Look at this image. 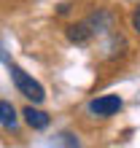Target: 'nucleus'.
Returning a JSON list of instances; mask_svg holds the SVG:
<instances>
[{
    "mask_svg": "<svg viewBox=\"0 0 140 148\" xmlns=\"http://www.w3.org/2000/svg\"><path fill=\"white\" fill-rule=\"evenodd\" d=\"M84 22L89 24L92 35H110V32H113V22H116V19H113V14H110V11L97 8V11H92Z\"/></svg>",
    "mask_w": 140,
    "mask_h": 148,
    "instance_id": "3",
    "label": "nucleus"
},
{
    "mask_svg": "<svg viewBox=\"0 0 140 148\" xmlns=\"http://www.w3.org/2000/svg\"><path fill=\"white\" fill-rule=\"evenodd\" d=\"M22 116H24V121H27V127L35 129V132H43V129H49V124H51V116L46 110L35 108V105H27L22 110Z\"/></svg>",
    "mask_w": 140,
    "mask_h": 148,
    "instance_id": "4",
    "label": "nucleus"
},
{
    "mask_svg": "<svg viewBox=\"0 0 140 148\" xmlns=\"http://www.w3.org/2000/svg\"><path fill=\"white\" fill-rule=\"evenodd\" d=\"M0 127L5 132H19V113H16L11 100H0Z\"/></svg>",
    "mask_w": 140,
    "mask_h": 148,
    "instance_id": "5",
    "label": "nucleus"
},
{
    "mask_svg": "<svg viewBox=\"0 0 140 148\" xmlns=\"http://www.w3.org/2000/svg\"><path fill=\"white\" fill-rule=\"evenodd\" d=\"M129 22H132V30H135V35H140V3L132 8V16H129Z\"/></svg>",
    "mask_w": 140,
    "mask_h": 148,
    "instance_id": "7",
    "label": "nucleus"
},
{
    "mask_svg": "<svg viewBox=\"0 0 140 148\" xmlns=\"http://www.w3.org/2000/svg\"><path fill=\"white\" fill-rule=\"evenodd\" d=\"M121 108H124V100H121L119 94H100V97L89 100V105H86V110H89L92 116H97V119H110V116H116Z\"/></svg>",
    "mask_w": 140,
    "mask_h": 148,
    "instance_id": "2",
    "label": "nucleus"
},
{
    "mask_svg": "<svg viewBox=\"0 0 140 148\" xmlns=\"http://www.w3.org/2000/svg\"><path fill=\"white\" fill-rule=\"evenodd\" d=\"M65 35H67V40H70V43H75V46H86V43H92V38H94L86 22H75V24H67Z\"/></svg>",
    "mask_w": 140,
    "mask_h": 148,
    "instance_id": "6",
    "label": "nucleus"
},
{
    "mask_svg": "<svg viewBox=\"0 0 140 148\" xmlns=\"http://www.w3.org/2000/svg\"><path fill=\"white\" fill-rule=\"evenodd\" d=\"M57 143H65V145H78V137H73V135H67V132H65V135H59V140H57Z\"/></svg>",
    "mask_w": 140,
    "mask_h": 148,
    "instance_id": "8",
    "label": "nucleus"
},
{
    "mask_svg": "<svg viewBox=\"0 0 140 148\" xmlns=\"http://www.w3.org/2000/svg\"><path fill=\"white\" fill-rule=\"evenodd\" d=\"M5 65H8V73H11V81H14V86H16V92H19L22 97H27L32 105H40V102L46 100V89H43V84L35 81L30 73H24L19 65L11 62V59H8Z\"/></svg>",
    "mask_w": 140,
    "mask_h": 148,
    "instance_id": "1",
    "label": "nucleus"
}]
</instances>
